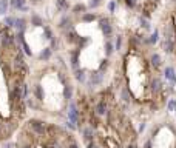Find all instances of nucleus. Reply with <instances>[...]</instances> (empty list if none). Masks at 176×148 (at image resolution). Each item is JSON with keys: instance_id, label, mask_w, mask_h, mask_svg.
I'll return each mask as SVG.
<instances>
[{"instance_id": "obj_1", "label": "nucleus", "mask_w": 176, "mask_h": 148, "mask_svg": "<svg viewBox=\"0 0 176 148\" xmlns=\"http://www.w3.org/2000/svg\"><path fill=\"white\" fill-rule=\"evenodd\" d=\"M15 42V37L13 34H9L8 31L5 29H0V46H2L3 49H8L14 45Z\"/></svg>"}, {"instance_id": "obj_2", "label": "nucleus", "mask_w": 176, "mask_h": 148, "mask_svg": "<svg viewBox=\"0 0 176 148\" xmlns=\"http://www.w3.org/2000/svg\"><path fill=\"white\" fill-rule=\"evenodd\" d=\"M30 127L32 130V133L37 134V136H45L46 134V125H45V122H42L39 119H31Z\"/></svg>"}, {"instance_id": "obj_3", "label": "nucleus", "mask_w": 176, "mask_h": 148, "mask_svg": "<svg viewBox=\"0 0 176 148\" xmlns=\"http://www.w3.org/2000/svg\"><path fill=\"white\" fill-rule=\"evenodd\" d=\"M13 67H14V69L15 71H19V73H26V63H25V60H23V56L19 53L17 56L14 57V60H13Z\"/></svg>"}, {"instance_id": "obj_4", "label": "nucleus", "mask_w": 176, "mask_h": 148, "mask_svg": "<svg viewBox=\"0 0 176 148\" xmlns=\"http://www.w3.org/2000/svg\"><path fill=\"white\" fill-rule=\"evenodd\" d=\"M68 119L71 123H77L79 122V111L76 108L74 103H70V111H68Z\"/></svg>"}, {"instance_id": "obj_5", "label": "nucleus", "mask_w": 176, "mask_h": 148, "mask_svg": "<svg viewBox=\"0 0 176 148\" xmlns=\"http://www.w3.org/2000/svg\"><path fill=\"white\" fill-rule=\"evenodd\" d=\"M101 29H102V32H103V36L105 37H110L111 36V31H113V28H111V25H110V22L107 20V19H102L101 22Z\"/></svg>"}, {"instance_id": "obj_6", "label": "nucleus", "mask_w": 176, "mask_h": 148, "mask_svg": "<svg viewBox=\"0 0 176 148\" xmlns=\"http://www.w3.org/2000/svg\"><path fill=\"white\" fill-rule=\"evenodd\" d=\"M164 51L168 53V54H172V53L175 51L173 37H167V36H165V39H164Z\"/></svg>"}, {"instance_id": "obj_7", "label": "nucleus", "mask_w": 176, "mask_h": 148, "mask_svg": "<svg viewBox=\"0 0 176 148\" xmlns=\"http://www.w3.org/2000/svg\"><path fill=\"white\" fill-rule=\"evenodd\" d=\"M26 0H9V5L13 6L14 9H19V11H26Z\"/></svg>"}, {"instance_id": "obj_8", "label": "nucleus", "mask_w": 176, "mask_h": 148, "mask_svg": "<svg viewBox=\"0 0 176 148\" xmlns=\"http://www.w3.org/2000/svg\"><path fill=\"white\" fill-rule=\"evenodd\" d=\"M13 28L17 29V32H25V28H26V20L23 17H19L14 20V26Z\"/></svg>"}, {"instance_id": "obj_9", "label": "nucleus", "mask_w": 176, "mask_h": 148, "mask_svg": "<svg viewBox=\"0 0 176 148\" xmlns=\"http://www.w3.org/2000/svg\"><path fill=\"white\" fill-rule=\"evenodd\" d=\"M165 79L170 80L172 83H176V73L173 67H167L165 68Z\"/></svg>"}, {"instance_id": "obj_10", "label": "nucleus", "mask_w": 176, "mask_h": 148, "mask_svg": "<svg viewBox=\"0 0 176 148\" xmlns=\"http://www.w3.org/2000/svg\"><path fill=\"white\" fill-rule=\"evenodd\" d=\"M96 113L99 114V116H103V114L107 113V102L105 100H101L96 105Z\"/></svg>"}, {"instance_id": "obj_11", "label": "nucleus", "mask_w": 176, "mask_h": 148, "mask_svg": "<svg viewBox=\"0 0 176 148\" xmlns=\"http://www.w3.org/2000/svg\"><path fill=\"white\" fill-rule=\"evenodd\" d=\"M101 82H102V74H101V73L91 74V77H90V85H91V86H97Z\"/></svg>"}, {"instance_id": "obj_12", "label": "nucleus", "mask_w": 176, "mask_h": 148, "mask_svg": "<svg viewBox=\"0 0 176 148\" xmlns=\"http://www.w3.org/2000/svg\"><path fill=\"white\" fill-rule=\"evenodd\" d=\"M74 77L77 82H80V83H84V82H87V76H85V71L84 69H76V73H74Z\"/></svg>"}, {"instance_id": "obj_13", "label": "nucleus", "mask_w": 176, "mask_h": 148, "mask_svg": "<svg viewBox=\"0 0 176 148\" xmlns=\"http://www.w3.org/2000/svg\"><path fill=\"white\" fill-rule=\"evenodd\" d=\"M31 25L32 26H43V19L39 14H32L31 15Z\"/></svg>"}, {"instance_id": "obj_14", "label": "nucleus", "mask_w": 176, "mask_h": 148, "mask_svg": "<svg viewBox=\"0 0 176 148\" xmlns=\"http://www.w3.org/2000/svg\"><path fill=\"white\" fill-rule=\"evenodd\" d=\"M51 48H43V51L39 54V59L40 60H43V62H45V60H49V57H51Z\"/></svg>"}, {"instance_id": "obj_15", "label": "nucleus", "mask_w": 176, "mask_h": 148, "mask_svg": "<svg viewBox=\"0 0 176 148\" xmlns=\"http://www.w3.org/2000/svg\"><path fill=\"white\" fill-rule=\"evenodd\" d=\"M34 94H36V99H39V100H43V97H45V91L40 85H36L34 86Z\"/></svg>"}, {"instance_id": "obj_16", "label": "nucleus", "mask_w": 176, "mask_h": 148, "mask_svg": "<svg viewBox=\"0 0 176 148\" xmlns=\"http://www.w3.org/2000/svg\"><path fill=\"white\" fill-rule=\"evenodd\" d=\"M71 67H73L74 69L79 68V51L71 54Z\"/></svg>"}, {"instance_id": "obj_17", "label": "nucleus", "mask_w": 176, "mask_h": 148, "mask_svg": "<svg viewBox=\"0 0 176 148\" xmlns=\"http://www.w3.org/2000/svg\"><path fill=\"white\" fill-rule=\"evenodd\" d=\"M93 136H94V131H93V128H90V127H87V128H84V139H85V140H88V142H91V139H93Z\"/></svg>"}, {"instance_id": "obj_18", "label": "nucleus", "mask_w": 176, "mask_h": 148, "mask_svg": "<svg viewBox=\"0 0 176 148\" xmlns=\"http://www.w3.org/2000/svg\"><path fill=\"white\" fill-rule=\"evenodd\" d=\"M150 62H151V65H153L155 68L161 67V62H162V60H161V56H159V54H153L151 59H150Z\"/></svg>"}, {"instance_id": "obj_19", "label": "nucleus", "mask_w": 176, "mask_h": 148, "mask_svg": "<svg viewBox=\"0 0 176 148\" xmlns=\"http://www.w3.org/2000/svg\"><path fill=\"white\" fill-rule=\"evenodd\" d=\"M8 6H9L8 0H0V15H5L8 13Z\"/></svg>"}, {"instance_id": "obj_20", "label": "nucleus", "mask_w": 176, "mask_h": 148, "mask_svg": "<svg viewBox=\"0 0 176 148\" xmlns=\"http://www.w3.org/2000/svg\"><path fill=\"white\" fill-rule=\"evenodd\" d=\"M56 5H57V8L62 9V11H68V8H70L67 0H56Z\"/></svg>"}, {"instance_id": "obj_21", "label": "nucleus", "mask_w": 176, "mask_h": 148, "mask_svg": "<svg viewBox=\"0 0 176 148\" xmlns=\"http://www.w3.org/2000/svg\"><path fill=\"white\" fill-rule=\"evenodd\" d=\"M70 25H71V20L68 19V17H63L62 20L59 22V26L62 29H70Z\"/></svg>"}, {"instance_id": "obj_22", "label": "nucleus", "mask_w": 176, "mask_h": 148, "mask_svg": "<svg viewBox=\"0 0 176 148\" xmlns=\"http://www.w3.org/2000/svg\"><path fill=\"white\" fill-rule=\"evenodd\" d=\"M63 96H65V99H70L73 97V86H70V85H67L65 86V90H63Z\"/></svg>"}, {"instance_id": "obj_23", "label": "nucleus", "mask_w": 176, "mask_h": 148, "mask_svg": "<svg viewBox=\"0 0 176 148\" xmlns=\"http://www.w3.org/2000/svg\"><path fill=\"white\" fill-rule=\"evenodd\" d=\"M161 86H162L161 80H159L158 77L153 79V82H151V90H153V91H159V90H161Z\"/></svg>"}, {"instance_id": "obj_24", "label": "nucleus", "mask_w": 176, "mask_h": 148, "mask_svg": "<svg viewBox=\"0 0 176 148\" xmlns=\"http://www.w3.org/2000/svg\"><path fill=\"white\" fill-rule=\"evenodd\" d=\"M14 20H15V17H11V15H6L5 17V20H3V23L8 26V28H13L14 26Z\"/></svg>"}, {"instance_id": "obj_25", "label": "nucleus", "mask_w": 176, "mask_h": 148, "mask_svg": "<svg viewBox=\"0 0 176 148\" xmlns=\"http://www.w3.org/2000/svg\"><path fill=\"white\" fill-rule=\"evenodd\" d=\"M82 20L84 22H93V20H96V15L91 14V13H85L84 15H82Z\"/></svg>"}, {"instance_id": "obj_26", "label": "nucleus", "mask_w": 176, "mask_h": 148, "mask_svg": "<svg viewBox=\"0 0 176 148\" xmlns=\"http://www.w3.org/2000/svg\"><path fill=\"white\" fill-rule=\"evenodd\" d=\"M158 40H159V31L155 29V32H153V34L150 36V43H151V45H155Z\"/></svg>"}, {"instance_id": "obj_27", "label": "nucleus", "mask_w": 176, "mask_h": 148, "mask_svg": "<svg viewBox=\"0 0 176 148\" xmlns=\"http://www.w3.org/2000/svg\"><path fill=\"white\" fill-rule=\"evenodd\" d=\"M105 54H107V56H111V54H113V43L111 42L105 43Z\"/></svg>"}, {"instance_id": "obj_28", "label": "nucleus", "mask_w": 176, "mask_h": 148, "mask_svg": "<svg viewBox=\"0 0 176 148\" xmlns=\"http://www.w3.org/2000/svg\"><path fill=\"white\" fill-rule=\"evenodd\" d=\"M43 31H45V36H46L45 39H48V40H53L54 39V37H53V31L49 29L48 26H43Z\"/></svg>"}, {"instance_id": "obj_29", "label": "nucleus", "mask_w": 176, "mask_h": 148, "mask_svg": "<svg viewBox=\"0 0 176 148\" xmlns=\"http://www.w3.org/2000/svg\"><path fill=\"white\" fill-rule=\"evenodd\" d=\"M20 43H22V46H23V51L26 53V56H31L32 53H31V49H30V45H28V43H26L25 40H22Z\"/></svg>"}, {"instance_id": "obj_30", "label": "nucleus", "mask_w": 176, "mask_h": 148, "mask_svg": "<svg viewBox=\"0 0 176 148\" xmlns=\"http://www.w3.org/2000/svg\"><path fill=\"white\" fill-rule=\"evenodd\" d=\"M141 26H142L144 29H150V22H148L147 19H142V17H141Z\"/></svg>"}, {"instance_id": "obj_31", "label": "nucleus", "mask_w": 176, "mask_h": 148, "mask_svg": "<svg viewBox=\"0 0 176 148\" xmlns=\"http://www.w3.org/2000/svg\"><path fill=\"white\" fill-rule=\"evenodd\" d=\"M168 109H170V111H175V109H176V100H175V99H172V100L168 102Z\"/></svg>"}, {"instance_id": "obj_32", "label": "nucleus", "mask_w": 176, "mask_h": 148, "mask_svg": "<svg viewBox=\"0 0 176 148\" xmlns=\"http://www.w3.org/2000/svg\"><path fill=\"white\" fill-rule=\"evenodd\" d=\"M120 48H122V36H118V40H116V49L119 51Z\"/></svg>"}, {"instance_id": "obj_33", "label": "nucleus", "mask_w": 176, "mask_h": 148, "mask_svg": "<svg viewBox=\"0 0 176 148\" xmlns=\"http://www.w3.org/2000/svg\"><path fill=\"white\" fill-rule=\"evenodd\" d=\"M73 11H74V13H79V11L82 13V11H85V6H84V5H76V6L73 8Z\"/></svg>"}, {"instance_id": "obj_34", "label": "nucleus", "mask_w": 176, "mask_h": 148, "mask_svg": "<svg viewBox=\"0 0 176 148\" xmlns=\"http://www.w3.org/2000/svg\"><path fill=\"white\" fill-rule=\"evenodd\" d=\"M114 9H116V2H110L108 3V11L110 13H114Z\"/></svg>"}, {"instance_id": "obj_35", "label": "nucleus", "mask_w": 176, "mask_h": 148, "mask_svg": "<svg viewBox=\"0 0 176 148\" xmlns=\"http://www.w3.org/2000/svg\"><path fill=\"white\" fill-rule=\"evenodd\" d=\"M125 5L130 8H134L136 6V0H125Z\"/></svg>"}, {"instance_id": "obj_36", "label": "nucleus", "mask_w": 176, "mask_h": 148, "mask_svg": "<svg viewBox=\"0 0 176 148\" xmlns=\"http://www.w3.org/2000/svg\"><path fill=\"white\" fill-rule=\"evenodd\" d=\"M127 90H122V97H124V100H127V102H130V97H128V94H127Z\"/></svg>"}, {"instance_id": "obj_37", "label": "nucleus", "mask_w": 176, "mask_h": 148, "mask_svg": "<svg viewBox=\"0 0 176 148\" xmlns=\"http://www.w3.org/2000/svg\"><path fill=\"white\" fill-rule=\"evenodd\" d=\"M99 3H101V0H91V2H90V6H91V8H96Z\"/></svg>"}, {"instance_id": "obj_38", "label": "nucleus", "mask_w": 176, "mask_h": 148, "mask_svg": "<svg viewBox=\"0 0 176 148\" xmlns=\"http://www.w3.org/2000/svg\"><path fill=\"white\" fill-rule=\"evenodd\" d=\"M87 148H97V145L94 144V142H88V145H87Z\"/></svg>"}, {"instance_id": "obj_39", "label": "nucleus", "mask_w": 176, "mask_h": 148, "mask_svg": "<svg viewBox=\"0 0 176 148\" xmlns=\"http://www.w3.org/2000/svg\"><path fill=\"white\" fill-rule=\"evenodd\" d=\"M144 130H145V123H141V127H139V133H142Z\"/></svg>"}, {"instance_id": "obj_40", "label": "nucleus", "mask_w": 176, "mask_h": 148, "mask_svg": "<svg viewBox=\"0 0 176 148\" xmlns=\"http://www.w3.org/2000/svg\"><path fill=\"white\" fill-rule=\"evenodd\" d=\"M20 148H32V145H31V144H23Z\"/></svg>"}, {"instance_id": "obj_41", "label": "nucleus", "mask_w": 176, "mask_h": 148, "mask_svg": "<svg viewBox=\"0 0 176 148\" xmlns=\"http://www.w3.org/2000/svg\"><path fill=\"white\" fill-rule=\"evenodd\" d=\"M144 148H151V142L148 140V142H145V145H144Z\"/></svg>"}, {"instance_id": "obj_42", "label": "nucleus", "mask_w": 176, "mask_h": 148, "mask_svg": "<svg viewBox=\"0 0 176 148\" xmlns=\"http://www.w3.org/2000/svg\"><path fill=\"white\" fill-rule=\"evenodd\" d=\"M68 148H79V145H77V144H70Z\"/></svg>"}, {"instance_id": "obj_43", "label": "nucleus", "mask_w": 176, "mask_h": 148, "mask_svg": "<svg viewBox=\"0 0 176 148\" xmlns=\"http://www.w3.org/2000/svg\"><path fill=\"white\" fill-rule=\"evenodd\" d=\"M2 134H3V127H2V123H0V137H2Z\"/></svg>"}, {"instance_id": "obj_44", "label": "nucleus", "mask_w": 176, "mask_h": 148, "mask_svg": "<svg viewBox=\"0 0 176 148\" xmlns=\"http://www.w3.org/2000/svg\"><path fill=\"white\" fill-rule=\"evenodd\" d=\"M5 148H11V144H5Z\"/></svg>"}, {"instance_id": "obj_45", "label": "nucleus", "mask_w": 176, "mask_h": 148, "mask_svg": "<svg viewBox=\"0 0 176 148\" xmlns=\"http://www.w3.org/2000/svg\"><path fill=\"white\" fill-rule=\"evenodd\" d=\"M128 148H136V145H130Z\"/></svg>"}, {"instance_id": "obj_46", "label": "nucleus", "mask_w": 176, "mask_h": 148, "mask_svg": "<svg viewBox=\"0 0 176 148\" xmlns=\"http://www.w3.org/2000/svg\"><path fill=\"white\" fill-rule=\"evenodd\" d=\"M175 3H176V0H175Z\"/></svg>"}, {"instance_id": "obj_47", "label": "nucleus", "mask_w": 176, "mask_h": 148, "mask_svg": "<svg viewBox=\"0 0 176 148\" xmlns=\"http://www.w3.org/2000/svg\"><path fill=\"white\" fill-rule=\"evenodd\" d=\"M175 111H176V109H175Z\"/></svg>"}]
</instances>
